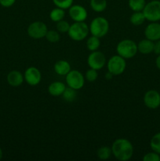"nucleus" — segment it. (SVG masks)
Listing matches in <instances>:
<instances>
[{"label": "nucleus", "instance_id": "obj_3", "mask_svg": "<svg viewBox=\"0 0 160 161\" xmlns=\"http://www.w3.org/2000/svg\"><path fill=\"white\" fill-rule=\"evenodd\" d=\"M89 28L92 36H95L100 39L108 34L109 31V22L103 17H95L91 21Z\"/></svg>", "mask_w": 160, "mask_h": 161}, {"label": "nucleus", "instance_id": "obj_28", "mask_svg": "<svg viewBox=\"0 0 160 161\" xmlns=\"http://www.w3.org/2000/svg\"><path fill=\"white\" fill-rule=\"evenodd\" d=\"M70 26H71L70 24L63 19V20H60V21L56 22V30H57L59 32H61V33L67 32V33L69 28H70Z\"/></svg>", "mask_w": 160, "mask_h": 161}, {"label": "nucleus", "instance_id": "obj_21", "mask_svg": "<svg viewBox=\"0 0 160 161\" xmlns=\"http://www.w3.org/2000/svg\"><path fill=\"white\" fill-rule=\"evenodd\" d=\"M100 46V38L97 37L95 36H91L86 40V47L89 51H95L98 50Z\"/></svg>", "mask_w": 160, "mask_h": 161}, {"label": "nucleus", "instance_id": "obj_27", "mask_svg": "<svg viewBox=\"0 0 160 161\" xmlns=\"http://www.w3.org/2000/svg\"><path fill=\"white\" fill-rule=\"evenodd\" d=\"M52 1L56 7L67 9L73 5L74 0H52Z\"/></svg>", "mask_w": 160, "mask_h": 161}, {"label": "nucleus", "instance_id": "obj_9", "mask_svg": "<svg viewBox=\"0 0 160 161\" xmlns=\"http://www.w3.org/2000/svg\"><path fill=\"white\" fill-rule=\"evenodd\" d=\"M107 63L106 57L99 50L92 51L87 58V64L90 69H96V70H100L104 67Z\"/></svg>", "mask_w": 160, "mask_h": 161}, {"label": "nucleus", "instance_id": "obj_32", "mask_svg": "<svg viewBox=\"0 0 160 161\" xmlns=\"http://www.w3.org/2000/svg\"><path fill=\"white\" fill-rule=\"evenodd\" d=\"M153 53H155L156 55L160 54V39L154 42Z\"/></svg>", "mask_w": 160, "mask_h": 161}, {"label": "nucleus", "instance_id": "obj_12", "mask_svg": "<svg viewBox=\"0 0 160 161\" xmlns=\"http://www.w3.org/2000/svg\"><path fill=\"white\" fill-rule=\"evenodd\" d=\"M68 9L69 16L75 22L85 21L87 18V10L83 6L77 4L72 5Z\"/></svg>", "mask_w": 160, "mask_h": 161}, {"label": "nucleus", "instance_id": "obj_29", "mask_svg": "<svg viewBox=\"0 0 160 161\" xmlns=\"http://www.w3.org/2000/svg\"><path fill=\"white\" fill-rule=\"evenodd\" d=\"M98 78V73H97V70L93 69H88L85 75V79L87 80L88 82H95Z\"/></svg>", "mask_w": 160, "mask_h": 161}, {"label": "nucleus", "instance_id": "obj_22", "mask_svg": "<svg viewBox=\"0 0 160 161\" xmlns=\"http://www.w3.org/2000/svg\"><path fill=\"white\" fill-rule=\"evenodd\" d=\"M97 157L100 160H106L111 157L112 155V152H111V148L108 147V146H101L97 149Z\"/></svg>", "mask_w": 160, "mask_h": 161}, {"label": "nucleus", "instance_id": "obj_4", "mask_svg": "<svg viewBox=\"0 0 160 161\" xmlns=\"http://www.w3.org/2000/svg\"><path fill=\"white\" fill-rule=\"evenodd\" d=\"M89 32V26L85 21L75 22L71 25L67 34L69 37L74 41L84 40Z\"/></svg>", "mask_w": 160, "mask_h": 161}, {"label": "nucleus", "instance_id": "obj_31", "mask_svg": "<svg viewBox=\"0 0 160 161\" xmlns=\"http://www.w3.org/2000/svg\"><path fill=\"white\" fill-rule=\"evenodd\" d=\"M16 3V0H0V5L3 7L9 8L13 6Z\"/></svg>", "mask_w": 160, "mask_h": 161}, {"label": "nucleus", "instance_id": "obj_6", "mask_svg": "<svg viewBox=\"0 0 160 161\" xmlns=\"http://www.w3.org/2000/svg\"><path fill=\"white\" fill-rule=\"evenodd\" d=\"M142 12L146 20L150 22H158L160 20V1L152 0L146 3Z\"/></svg>", "mask_w": 160, "mask_h": 161}, {"label": "nucleus", "instance_id": "obj_25", "mask_svg": "<svg viewBox=\"0 0 160 161\" xmlns=\"http://www.w3.org/2000/svg\"><path fill=\"white\" fill-rule=\"evenodd\" d=\"M150 147L152 151L160 154V132L152 136L150 141Z\"/></svg>", "mask_w": 160, "mask_h": 161}, {"label": "nucleus", "instance_id": "obj_33", "mask_svg": "<svg viewBox=\"0 0 160 161\" xmlns=\"http://www.w3.org/2000/svg\"><path fill=\"white\" fill-rule=\"evenodd\" d=\"M155 65H156L157 69L160 70V54L157 55V58L155 59Z\"/></svg>", "mask_w": 160, "mask_h": 161}, {"label": "nucleus", "instance_id": "obj_8", "mask_svg": "<svg viewBox=\"0 0 160 161\" xmlns=\"http://www.w3.org/2000/svg\"><path fill=\"white\" fill-rule=\"evenodd\" d=\"M46 25L42 21H34L29 25L27 29L28 35L35 39H40L45 38L48 31Z\"/></svg>", "mask_w": 160, "mask_h": 161}, {"label": "nucleus", "instance_id": "obj_20", "mask_svg": "<svg viewBox=\"0 0 160 161\" xmlns=\"http://www.w3.org/2000/svg\"><path fill=\"white\" fill-rule=\"evenodd\" d=\"M145 20L146 18L142 11L133 12V14H132L130 18V23L133 25H134V26H140V25H143Z\"/></svg>", "mask_w": 160, "mask_h": 161}, {"label": "nucleus", "instance_id": "obj_2", "mask_svg": "<svg viewBox=\"0 0 160 161\" xmlns=\"http://www.w3.org/2000/svg\"><path fill=\"white\" fill-rule=\"evenodd\" d=\"M116 52L125 59H130L137 53V44L131 39H123L118 43Z\"/></svg>", "mask_w": 160, "mask_h": 161}, {"label": "nucleus", "instance_id": "obj_11", "mask_svg": "<svg viewBox=\"0 0 160 161\" xmlns=\"http://www.w3.org/2000/svg\"><path fill=\"white\" fill-rule=\"evenodd\" d=\"M24 77L28 85L34 86L40 83L41 80H42V74L37 68L31 66L25 70Z\"/></svg>", "mask_w": 160, "mask_h": 161}, {"label": "nucleus", "instance_id": "obj_1", "mask_svg": "<svg viewBox=\"0 0 160 161\" xmlns=\"http://www.w3.org/2000/svg\"><path fill=\"white\" fill-rule=\"evenodd\" d=\"M111 148L112 155L119 161H128L133 155V145L131 142L125 138L116 139Z\"/></svg>", "mask_w": 160, "mask_h": 161}, {"label": "nucleus", "instance_id": "obj_34", "mask_svg": "<svg viewBox=\"0 0 160 161\" xmlns=\"http://www.w3.org/2000/svg\"><path fill=\"white\" fill-rule=\"evenodd\" d=\"M112 76H113V75L111 73H110L109 72H107V74L106 75H105V78L107 79V80H111V78H112Z\"/></svg>", "mask_w": 160, "mask_h": 161}, {"label": "nucleus", "instance_id": "obj_14", "mask_svg": "<svg viewBox=\"0 0 160 161\" xmlns=\"http://www.w3.org/2000/svg\"><path fill=\"white\" fill-rule=\"evenodd\" d=\"M7 83L9 86L13 87H17L20 86L24 83V75L17 70H13L9 72L7 75Z\"/></svg>", "mask_w": 160, "mask_h": 161}, {"label": "nucleus", "instance_id": "obj_24", "mask_svg": "<svg viewBox=\"0 0 160 161\" xmlns=\"http://www.w3.org/2000/svg\"><path fill=\"white\" fill-rule=\"evenodd\" d=\"M62 97L64 101L67 102H72L75 100L77 97V93L76 90L71 88L69 86L65 88L64 93L62 94Z\"/></svg>", "mask_w": 160, "mask_h": 161}, {"label": "nucleus", "instance_id": "obj_35", "mask_svg": "<svg viewBox=\"0 0 160 161\" xmlns=\"http://www.w3.org/2000/svg\"><path fill=\"white\" fill-rule=\"evenodd\" d=\"M3 157V150H2L1 147H0V160H2Z\"/></svg>", "mask_w": 160, "mask_h": 161}, {"label": "nucleus", "instance_id": "obj_16", "mask_svg": "<svg viewBox=\"0 0 160 161\" xmlns=\"http://www.w3.org/2000/svg\"><path fill=\"white\" fill-rule=\"evenodd\" d=\"M154 48V42L150 39H144L140 41L137 44L138 52H140L142 54H150L153 52Z\"/></svg>", "mask_w": 160, "mask_h": 161}, {"label": "nucleus", "instance_id": "obj_13", "mask_svg": "<svg viewBox=\"0 0 160 161\" xmlns=\"http://www.w3.org/2000/svg\"><path fill=\"white\" fill-rule=\"evenodd\" d=\"M144 36L146 39L153 42L160 39V23L151 22L148 24L144 29Z\"/></svg>", "mask_w": 160, "mask_h": 161}, {"label": "nucleus", "instance_id": "obj_18", "mask_svg": "<svg viewBox=\"0 0 160 161\" xmlns=\"http://www.w3.org/2000/svg\"><path fill=\"white\" fill-rule=\"evenodd\" d=\"M89 6L91 9L97 13H101L106 9L108 3L107 0H90Z\"/></svg>", "mask_w": 160, "mask_h": 161}, {"label": "nucleus", "instance_id": "obj_5", "mask_svg": "<svg viewBox=\"0 0 160 161\" xmlns=\"http://www.w3.org/2000/svg\"><path fill=\"white\" fill-rule=\"evenodd\" d=\"M107 67H108V72L112 74L113 75H122L125 72L126 68L125 59L119 56V54L114 55L107 61Z\"/></svg>", "mask_w": 160, "mask_h": 161}, {"label": "nucleus", "instance_id": "obj_23", "mask_svg": "<svg viewBox=\"0 0 160 161\" xmlns=\"http://www.w3.org/2000/svg\"><path fill=\"white\" fill-rule=\"evenodd\" d=\"M129 7L133 11H142L146 5L145 0H128Z\"/></svg>", "mask_w": 160, "mask_h": 161}, {"label": "nucleus", "instance_id": "obj_7", "mask_svg": "<svg viewBox=\"0 0 160 161\" xmlns=\"http://www.w3.org/2000/svg\"><path fill=\"white\" fill-rule=\"evenodd\" d=\"M65 76L66 83H67V86H69V87L78 91V90L82 89L84 86L86 79L79 71L71 70Z\"/></svg>", "mask_w": 160, "mask_h": 161}, {"label": "nucleus", "instance_id": "obj_17", "mask_svg": "<svg viewBox=\"0 0 160 161\" xmlns=\"http://www.w3.org/2000/svg\"><path fill=\"white\" fill-rule=\"evenodd\" d=\"M55 72L59 75H66L71 71V65L65 60H59L54 64Z\"/></svg>", "mask_w": 160, "mask_h": 161}, {"label": "nucleus", "instance_id": "obj_19", "mask_svg": "<svg viewBox=\"0 0 160 161\" xmlns=\"http://www.w3.org/2000/svg\"><path fill=\"white\" fill-rule=\"evenodd\" d=\"M65 17V11L64 9L56 7L52 9L50 13V18L52 21L58 22L60 20H63Z\"/></svg>", "mask_w": 160, "mask_h": 161}, {"label": "nucleus", "instance_id": "obj_30", "mask_svg": "<svg viewBox=\"0 0 160 161\" xmlns=\"http://www.w3.org/2000/svg\"><path fill=\"white\" fill-rule=\"evenodd\" d=\"M143 160L144 161H160V154L152 151L143 157Z\"/></svg>", "mask_w": 160, "mask_h": 161}, {"label": "nucleus", "instance_id": "obj_10", "mask_svg": "<svg viewBox=\"0 0 160 161\" xmlns=\"http://www.w3.org/2000/svg\"><path fill=\"white\" fill-rule=\"evenodd\" d=\"M144 103L150 109H156L160 106V93L156 90H149L144 95Z\"/></svg>", "mask_w": 160, "mask_h": 161}, {"label": "nucleus", "instance_id": "obj_26", "mask_svg": "<svg viewBox=\"0 0 160 161\" xmlns=\"http://www.w3.org/2000/svg\"><path fill=\"white\" fill-rule=\"evenodd\" d=\"M45 38L48 42H51V43H56L60 41L61 36L57 30L56 31V30H48Z\"/></svg>", "mask_w": 160, "mask_h": 161}, {"label": "nucleus", "instance_id": "obj_15", "mask_svg": "<svg viewBox=\"0 0 160 161\" xmlns=\"http://www.w3.org/2000/svg\"><path fill=\"white\" fill-rule=\"evenodd\" d=\"M66 87H67L66 85L62 82L55 81L50 84L48 87V92L53 97H59L62 95Z\"/></svg>", "mask_w": 160, "mask_h": 161}]
</instances>
